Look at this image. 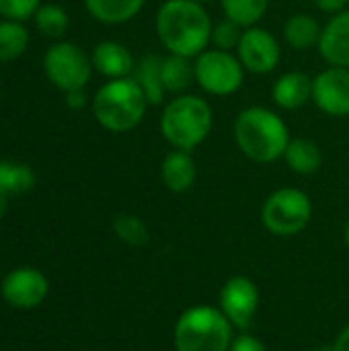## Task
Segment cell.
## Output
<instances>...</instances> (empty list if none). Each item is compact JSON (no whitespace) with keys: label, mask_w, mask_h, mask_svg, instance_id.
I'll return each mask as SVG.
<instances>
[{"label":"cell","mask_w":349,"mask_h":351,"mask_svg":"<svg viewBox=\"0 0 349 351\" xmlns=\"http://www.w3.org/2000/svg\"><path fill=\"white\" fill-rule=\"evenodd\" d=\"M154 29L167 53L197 58L210 47L214 21L195 0H165L154 16Z\"/></svg>","instance_id":"6da1fadb"},{"label":"cell","mask_w":349,"mask_h":351,"mask_svg":"<svg viewBox=\"0 0 349 351\" xmlns=\"http://www.w3.org/2000/svg\"><path fill=\"white\" fill-rule=\"evenodd\" d=\"M232 136L239 150L257 165H272L284 158L292 140L284 117L263 105L245 107L234 119Z\"/></svg>","instance_id":"7a4b0ae2"},{"label":"cell","mask_w":349,"mask_h":351,"mask_svg":"<svg viewBox=\"0 0 349 351\" xmlns=\"http://www.w3.org/2000/svg\"><path fill=\"white\" fill-rule=\"evenodd\" d=\"M212 128V105L204 97L191 93L175 95L171 101H167L158 119V130L167 144L185 152L200 148L208 140Z\"/></svg>","instance_id":"3957f363"},{"label":"cell","mask_w":349,"mask_h":351,"mask_svg":"<svg viewBox=\"0 0 349 351\" xmlns=\"http://www.w3.org/2000/svg\"><path fill=\"white\" fill-rule=\"evenodd\" d=\"M148 107L150 105L134 76L107 80L93 97V115L97 123L111 134H128L136 130Z\"/></svg>","instance_id":"277c9868"},{"label":"cell","mask_w":349,"mask_h":351,"mask_svg":"<svg viewBox=\"0 0 349 351\" xmlns=\"http://www.w3.org/2000/svg\"><path fill=\"white\" fill-rule=\"evenodd\" d=\"M232 325L220 308L200 304L179 315L173 331L175 351H228Z\"/></svg>","instance_id":"5b68a950"},{"label":"cell","mask_w":349,"mask_h":351,"mask_svg":"<svg viewBox=\"0 0 349 351\" xmlns=\"http://www.w3.org/2000/svg\"><path fill=\"white\" fill-rule=\"evenodd\" d=\"M313 220V202L298 187L276 189L261 208V222L265 230L276 237H294L302 232Z\"/></svg>","instance_id":"8992f818"},{"label":"cell","mask_w":349,"mask_h":351,"mask_svg":"<svg viewBox=\"0 0 349 351\" xmlns=\"http://www.w3.org/2000/svg\"><path fill=\"white\" fill-rule=\"evenodd\" d=\"M195 84L212 97H230L241 90L245 82V66L232 51L208 47L193 58Z\"/></svg>","instance_id":"52a82bcc"},{"label":"cell","mask_w":349,"mask_h":351,"mask_svg":"<svg viewBox=\"0 0 349 351\" xmlns=\"http://www.w3.org/2000/svg\"><path fill=\"white\" fill-rule=\"evenodd\" d=\"M43 70L47 80L62 93L84 88L93 74L91 56L72 41H56L43 56Z\"/></svg>","instance_id":"ba28073f"},{"label":"cell","mask_w":349,"mask_h":351,"mask_svg":"<svg viewBox=\"0 0 349 351\" xmlns=\"http://www.w3.org/2000/svg\"><path fill=\"white\" fill-rule=\"evenodd\" d=\"M237 56L247 72L269 74L282 62V45L269 29L253 25L245 27L241 43L237 47Z\"/></svg>","instance_id":"9c48e42d"},{"label":"cell","mask_w":349,"mask_h":351,"mask_svg":"<svg viewBox=\"0 0 349 351\" xmlns=\"http://www.w3.org/2000/svg\"><path fill=\"white\" fill-rule=\"evenodd\" d=\"M259 288L247 276H232L220 290V311L234 329L245 331L259 308Z\"/></svg>","instance_id":"30bf717a"},{"label":"cell","mask_w":349,"mask_h":351,"mask_svg":"<svg viewBox=\"0 0 349 351\" xmlns=\"http://www.w3.org/2000/svg\"><path fill=\"white\" fill-rule=\"evenodd\" d=\"M313 103L329 117H349V68L321 70L313 78Z\"/></svg>","instance_id":"8fae6325"},{"label":"cell","mask_w":349,"mask_h":351,"mask_svg":"<svg viewBox=\"0 0 349 351\" xmlns=\"http://www.w3.org/2000/svg\"><path fill=\"white\" fill-rule=\"evenodd\" d=\"M49 284L45 276L33 267H19L2 282V296L14 308H35L47 296Z\"/></svg>","instance_id":"7c38bea8"},{"label":"cell","mask_w":349,"mask_h":351,"mask_svg":"<svg viewBox=\"0 0 349 351\" xmlns=\"http://www.w3.org/2000/svg\"><path fill=\"white\" fill-rule=\"evenodd\" d=\"M317 49L329 66L349 68V6L323 25Z\"/></svg>","instance_id":"4fadbf2b"},{"label":"cell","mask_w":349,"mask_h":351,"mask_svg":"<svg viewBox=\"0 0 349 351\" xmlns=\"http://www.w3.org/2000/svg\"><path fill=\"white\" fill-rule=\"evenodd\" d=\"M91 60H93V68L107 80L128 78L134 74L136 68V60L132 51L123 43L111 39L97 43L91 53Z\"/></svg>","instance_id":"5bb4252c"},{"label":"cell","mask_w":349,"mask_h":351,"mask_svg":"<svg viewBox=\"0 0 349 351\" xmlns=\"http://www.w3.org/2000/svg\"><path fill=\"white\" fill-rule=\"evenodd\" d=\"M274 103L284 111H296L313 101V78L304 72H284L272 86Z\"/></svg>","instance_id":"9a60e30c"},{"label":"cell","mask_w":349,"mask_h":351,"mask_svg":"<svg viewBox=\"0 0 349 351\" xmlns=\"http://www.w3.org/2000/svg\"><path fill=\"white\" fill-rule=\"evenodd\" d=\"M160 181L171 193H185L197 181V165L191 152L171 150L160 162Z\"/></svg>","instance_id":"2e32d148"},{"label":"cell","mask_w":349,"mask_h":351,"mask_svg":"<svg viewBox=\"0 0 349 351\" xmlns=\"http://www.w3.org/2000/svg\"><path fill=\"white\" fill-rule=\"evenodd\" d=\"M163 56H156V53H150V56H144L142 60L136 62V68H134V80L138 82V86L142 88L146 101L150 107H156V105H163L165 103V97L169 95L167 88H165V82H163Z\"/></svg>","instance_id":"e0dca14e"},{"label":"cell","mask_w":349,"mask_h":351,"mask_svg":"<svg viewBox=\"0 0 349 351\" xmlns=\"http://www.w3.org/2000/svg\"><path fill=\"white\" fill-rule=\"evenodd\" d=\"M321 23L309 12H296L284 23V41L296 51H309L319 45Z\"/></svg>","instance_id":"ac0fdd59"},{"label":"cell","mask_w":349,"mask_h":351,"mask_svg":"<svg viewBox=\"0 0 349 351\" xmlns=\"http://www.w3.org/2000/svg\"><path fill=\"white\" fill-rule=\"evenodd\" d=\"M146 0H84L86 12L103 25H123L140 14Z\"/></svg>","instance_id":"d6986e66"},{"label":"cell","mask_w":349,"mask_h":351,"mask_svg":"<svg viewBox=\"0 0 349 351\" xmlns=\"http://www.w3.org/2000/svg\"><path fill=\"white\" fill-rule=\"evenodd\" d=\"M284 162L296 175H315L323 165V152L309 138H292L284 152Z\"/></svg>","instance_id":"ffe728a7"},{"label":"cell","mask_w":349,"mask_h":351,"mask_svg":"<svg viewBox=\"0 0 349 351\" xmlns=\"http://www.w3.org/2000/svg\"><path fill=\"white\" fill-rule=\"evenodd\" d=\"M163 82L169 95H183L195 82L193 60L177 53H167L163 58Z\"/></svg>","instance_id":"44dd1931"},{"label":"cell","mask_w":349,"mask_h":351,"mask_svg":"<svg viewBox=\"0 0 349 351\" xmlns=\"http://www.w3.org/2000/svg\"><path fill=\"white\" fill-rule=\"evenodd\" d=\"M29 45V29L21 21H0V62H12L25 53Z\"/></svg>","instance_id":"7402d4cb"},{"label":"cell","mask_w":349,"mask_h":351,"mask_svg":"<svg viewBox=\"0 0 349 351\" xmlns=\"http://www.w3.org/2000/svg\"><path fill=\"white\" fill-rule=\"evenodd\" d=\"M226 19L239 23L241 27L259 25L269 8V0H220Z\"/></svg>","instance_id":"603a6c76"},{"label":"cell","mask_w":349,"mask_h":351,"mask_svg":"<svg viewBox=\"0 0 349 351\" xmlns=\"http://www.w3.org/2000/svg\"><path fill=\"white\" fill-rule=\"evenodd\" d=\"M35 185V173L23 162L0 160V189L8 195L31 191Z\"/></svg>","instance_id":"cb8c5ba5"},{"label":"cell","mask_w":349,"mask_h":351,"mask_svg":"<svg viewBox=\"0 0 349 351\" xmlns=\"http://www.w3.org/2000/svg\"><path fill=\"white\" fill-rule=\"evenodd\" d=\"M33 21H35L37 31L51 39H60L70 27L68 12L58 4H41L37 12L33 14Z\"/></svg>","instance_id":"d4e9b609"},{"label":"cell","mask_w":349,"mask_h":351,"mask_svg":"<svg viewBox=\"0 0 349 351\" xmlns=\"http://www.w3.org/2000/svg\"><path fill=\"white\" fill-rule=\"evenodd\" d=\"M113 232L121 243L130 247H144L150 243V230L146 222L134 214H119L113 220Z\"/></svg>","instance_id":"484cf974"},{"label":"cell","mask_w":349,"mask_h":351,"mask_svg":"<svg viewBox=\"0 0 349 351\" xmlns=\"http://www.w3.org/2000/svg\"><path fill=\"white\" fill-rule=\"evenodd\" d=\"M243 31H245V27H241L239 23L224 16L222 21L214 23L210 45L216 49H224V51H237L241 37H243Z\"/></svg>","instance_id":"4316f807"},{"label":"cell","mask_w":349,"mask_h":351,"mask_svg":"<svg viewBox=\"0 0 349 351\" xmlns=\"http://www.w3.org/2000/svg\"><path fill=\"white\" fill-rule=\"evenodd\" d=\"M41 0H0V16L25 23L37 12Z\"/></svg>","instance_id":"83f0119b"},{"label":"cell","mask_w":349,"mask_h":351,"mask_svg":"<svg viewBox=\"0 0 349 351\" xmlns=\"http://www.w3.org/2000/svg\"><path fill=\"white\" fill-rule=\"evenodd\" d=\"M228 351H267V348H265V343L259 337L243 333V335H239V337L232 339L230 350Z\"/></svg>","instance_id":"f1b7e54d"},{"label":"cell","mask_w":349,"mask_h":351,"mask_svg":"<svg viewBox=\"0 0 349 351\" xmlns=\"http://www.w3.org/2000/svg\"><path fill=\"white\" fill-rule=\"evenodd\" d=\"M64 97H66L64 101H66L68 109H72V111H80V109H84L88 105V97H86V90L84 88L68 90V93H64Z\"/></svg>","instance_id":"f546056e"},{"label":"cell","mask_w":349,"mask_h":351,"mask_svg":"<svg viewBox=\"0 0 349 351\" xmlns=\"http://www.w3.org/2000/svg\"><path fill=\"white\" fill-rule=\"evenodd\" d=\"M313 2L321 12H327V14H335L344 8H348L349 4V0H313Z\"/></svg>","instance_id":"4dcf8cb0"},{"label":"cell","mask_w":349,"mask_h":351,"mask_svg":"<svg viewBox=\"0 0 349 351\" xmlns=\"http://www.w3.org/2000/svg\"><path fill=\"white\" fill-rule=\"evenodd\" d=\"M331 351H349V325L341 329V333L337 335V339H335L333 350Z\"/></svg>","instance_id":"1f68e13d"},{"label":"cell","mask_w":349,"mask_h":351,"mask_svg":"<svg viewBox=\"0 0 349 351\" xmlns=\"http://www.w3.org/2000/svg\"><path fill=\"white\" fill-rule=\"evenodd\" d=\"M6 210H8V193L0 189V218H4Z\"/></svg>","instance_id":"d6a6232c"},{"label":"cell","mask_w":349,"mask_h":351,"mask_svg":"<svg viewBox=\"0 0 349 351\" xmlns=\"http://www.w3.org/2000/svg\"><path fill=\"white\" fill-rule=\"evenodd\" d=\"M344 237H346V245L349 247V222L346 224V232H344Z\"/></svg>","instance_id":"836d02e7"},{"label":"cell","mask_w":349,"mask_h":351,"mask_svg":"<svg viewBox=\"0 0 349 351\" xmlns=\"http://www.w3.org/2000/svg\"><path fill=\"white\" fill-rule=\"evenodd\" d=\"M195 2H202V4H206V2H210V0H195Z\"/></svg>","instance_id":"e575fe53"}]
</instances>
